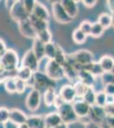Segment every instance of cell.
Masks as SVG:
<instances>
[{
  "mask_svg": "<svg viewBox=\"0 0 114 128\" xmlns=\"http://www.w3.org/2000/svg\"><path fill=\"white\" fill-rule=\"evenodd\" d=\"M34 79V86L32 89L38 90L41 92V90H46L49 88H55L56 81L51 80L44 72L37 71L33 74Z\"/></svg>",
  "mask_w": 114,
  "mask_h": 128,
  "instance_id": "6da1fadb",
  "label": "cell"
},
{
  "mask_svg": "<svg viewBox=\"0 0 114 128\" xmlns=\"http://www.w3.org/2000/svg\"><path fill=\"white\" fill-rule=\"evenodd\" d=\"M72 55L76 62V65L74 66V68L78 72L84 69V68L86 67V66L90 65L93 62H95L94 55L90 50H77L75 53Z\"/></svg>",
  "mask_w": 114,
  "mask_h": 128,
  "instance_id": "7a4b0ae2",
  "label": "cell"
},
{
  "mask_svg": "<svg viewBox=\"0 0 114 128\" xmlns=\"http://www.w3.org/2000/svg\"><path fill=\"white\" fill-rule=\"evenodd\" d=\"M0 62L7 71H16L19 68V56L13 49H7Z\"/></svg>",
  "mask_w": 114,
  "mask_h": 128,
  "instance_id": "3957f363",
  "label": "cell"
},
{
  "mask_svg": "<svg viewBox=\"0 0 114 128\" xmlns=\"http://www.w3.org/2000/svg\"><path fill=\"white\" fill-rule=\"evenodd\" d=\"M44 73L55 81L61 80L65 77L63 66L58 64L55 60H48L44 68Z\"/></svg>",
  "mask_w": 114,
  "mask_h": 128,
  "instance_id": "277c9868",
  "label": "cell"
},
{
  "mask_svg": "<svg viewBox=\"0 0 114 128\" xmlns=\"http://www.w3.org/2000/svg\"><path fill=\"white\" fill-rule=\"evenodd\" d=\"M58 114L61 116L62 123L64 124L69 125V124H72L78 121V117L74 111L73 106L72 104L66 102L63 106H61L58 109Z\"/></svg>",
  "mask_w": 114,
  "mask_h": 128,
  "instance_id": "5b68a950",
  "label": "cell"
},
{
  "mask_svg": "<svg viewBox=\"0 0 114 128\" xmlns=\"http://www.w3.org/2000/svg\"><path fill=\"white\" fill-rule=\"evenodd\" d=\"M51 10H52V15L54 19L56 20L58 23L68 24L73 20L67 13L63 6L61 5V1H56L53 3L52 6H51Z\"/></svg>",
  "mask_w": 114,
  "mask_h": 128,
  "instance_id": "8992f818",
  "label": "cell"
},
{
  "mask_svg": "<svg viewBox=\"0 0 114 128\" xmlns=\"http://www.w3.org/2000/svg\"><path fill=\"white\" fill-rule=\"evenodd\" d=\"M9 15L12 17V19L17 23L29 19V16H30V15L25 10L23 6V2L20 1V0L15 1L13 7L9 10Z\"/></svg>",
  "mask_w": 114,
  "mask_h": 128,
  "instance_id": "52a82bcc",
  "label": "cell"
},
{
  "mask_svg": "<svg viewBox=\"0 0 114 128\" xmlns=\"http://www.w3.org/2000/svg\"><path fill=\"white\" fill-rule=\"evenodd\" d=\"M41 104V92L36 89H32L26 98V107L31 112L37 111Z\"/></svg>",
  "mask_w": 114,
  "mask_h": 128,
  "instance_id": "ba28073f",
  "label": "cell"
},
{
  "mask_svg": "<svg viewBox=\"0 0 114 128\" xmlns=\"http://www.w3.org/2000/svg\"><path fill=\"white\" fill-rule=\"evenodd\" d=\"M21 66L30 68L33 73L38 71L39 68V61L36 57L32 50H28L24 54L21 59Z\"/></svg>",
  "mask_w": 114,
  "mask_h": 128,
  "instance_id": "9c48e42d",
  "label": "cell"
},
{
  "mask_svg": "<svg viewBox=\"0 0 114 128\" xmlns=\"http://www.w3.org/2000/svg\"><path fill=\"white\" fill-rule=\"evenodd\" d=\"M17 24L19 31L22 36H24L25 38H32L33 40L35 38H37V32L34 30L33 26H32L29 19L25 20L23 22H20Z\"/></svg>",
  "mask_w": 114,
  "mask_h": 128,
  "instance_id": "30bf717a",
  "label": "cell"
},
{
  "mask_svg": "<svg viewBox=\"0 0 114 128\" xmlns=\"http://www.w3.org/2000/svg\"><path fill=\"white\" fill-rule=\"evenodd\" d=\"M89 117H90L91 122L101 124V125L104 123L106 119H107V115H106L104 108L96 106V105L91 106Z\"/></svg>",
  "mask_w": 114,
  "mask_h": 128,
  "instance_id": "8fae6325",
  "label": "cell"
},
{
  "mask_svg": "<svg viewBox=\"0 0 114 128\" xmlns=\"http://www.w3.org/2000/svg\"><path fill=\"white\" fill-rule=\"evenodd\" d=\"M59 94L64 99L65 102L67 104H73L75 102V99L77 98L76 92L74 90L73 86L72 84H65L61 88Z\"/></svg>",
  "mask_w": 114,
  "mask_h": 128,
  "instance_id": "7c38bea8",
  "label": "cell"
},
{
  "mask_svg": "<svg viewBox=\"0 0 114 128\" xmlns=\"http://www.w3.org/2000/svg\"><path fill=\"white\" fill-rule=\"evenodd\" d=\"M72 106H73L74 111H75V113L77 114V115H78V119L83 118V117L89 116V114H90L91 106L89 105L87 102H84L83 99L75 101V102L72 104Z\"/></svg>",
  "mask_w": 114,
  "mask_h": 128,
  "instance_id": "4fadbf2b",
  "label": "cell"
},
{
  "mask_svg": "<svg viewBox=\"0 0 114 128\" xmlns=\"http://www.w3.org/2000/svg\"><path fill=\"white\" fill-rule=\"evenodd\" d=\"M28 116L25 114L23 111L20 110L18 108H12L10 109L9 114V121L15 126H20L22 124L26 123Z\"/></svg>",
  "mask_w": 114,
  "mask_h": 128,
  "instance_id": "5bb4252c",
  "label": "cell"
},
{
  "mask_svg": "<svg viewBox=\"0 0 114 128\" xmlns=\"http://www.w3.org/2000/svg\"><path fill=\"white\" fill-rule=\"evenodd\" d=\"M32 15H33L35 17L38 18V19L45 20L47 22H49V19H50V14H49V11L48 10V9L43 4L39 3L38 1H36L34 10Z\"/></svg>",
  "mask_w": 114,
  "mask_h": 128,
  "instance_id": "9a60e30c",
  "label": "cell"
},
{
  "mask_svg": "<svg viewBox=\"0 0 114 128\" xmlns=\"http://www.w3.org/2000/svg\"><path fill=\"white\" fill-rule=\"evenodd\" d=\"M61 4L71 18L74 19L78 16V1H74V0H61Z\"/></svg>",
  "mask_w": 114,
  "mask_h": 128,
  "instance_id": "2e32d148",
  "label": "cell"
},
{
  "mask_svg": "<svg viewBox=\"0 0 114 128\" xmlns=\"http://www.w3.org/2000/svg\"><path fill=\"white\" fill-rule=\"evenodd\" d=\"M78 80L85 84L88 87H93L95 81V77L86 69H82L78 71Z\"/></svg>",
  "mask_w": 114,
  "mask_h": 128,
  "instance_id": "e0dca14e",
  "label": "cell"
},
{
  "mask_svg": "<svg viewBox=\"0 0 114 128\" xmlns=\"http://www.w3.org/2000/svg\"><path fill=\"white\" fill-rule=\"evenodd\" d=\"M44 120L46 126L49 128H55L62 123L61 118L58 112L49 113L48 114L44 115Z\"/></svg>",
  "mask_w": 114,
  "mask_h": 128,
  "instance_id": "ac0fdd59",
  "label": "cell"
},
{
  "mask_svg": "<svg viewBox=\"0 0 114 128\" xmlns=\"http://www.w3.org/2000/svg\"><path fill=\"white\" fill-rule=\"evenodd\" d=\"M32 50L39 62L45 58V44L38 38H35L32 42Z\"/></svg>",
  "mask_w": 114,
  "mask_h": 128,
  "instance_id": "d6986e66",
  "label": "cell"
},
{
  "mask_svg": "<svg viewBox=\"0 0 114 128\" xmlns=\"http://www.w3.org/2000/svg\"><path fill=\"white\" fill-rule=\"evenodd\" d=\"M26 124L28 125L29 128H45L44 116L43 115H31L28 116Z\"/></svg>",
  "mask_w": 114,
  "mask_h": 128,
  "instance_id": "ffe728a7",
  "label": "cell"
},
{
  "mask_svg": "<svg viewBox=\"0 0 114 128\" xmlns=\"http://www.w3.org/2000/svg\"><path fill=\"white\" fill-rule=\"evenodd\" d=\"M29 20H30L31 23H32V26H33L34 30L36 31L37 34H38V32H40L41 31L49 28V22L38 19V18L35 17L33 15H30Z\"/></svg>",
  "mask_w": 114,
  "mask_h": 128,
  "instance_id": "44dd1931",
  "label": "cell"
},
{
  "mask_svg": "<svg viewBox=\"0 0 114 128\" xmlns=\"http://www.w3.org/2000/svg\"><path fill=\"white\" fill-rule=\"evenodd\" d=\"M101 67L106 73H111L114 68V59L111 56H103L99 61Z\"/></svg>",
  "mask_w": 114,
  "mask_h": 128,
  "instance_id": "7402d4cb",
  "label": "cell"
},
{
  "mask_svg": "<svg viewBox=\"0 0 114 128\" xmlns=\"http://www.w3.org/2000/svg\"><path fill=\"white\" fill-rule=\"evenodd\" d=\"M33 72L32 71L30 68L26 67H23L20 66L19 68L17 69V79H20L23 80L25 82H27L28 80H30L33 76Z\"/></svg>",
  "mask_w": 114,
  "mask_h": 128,
  "instance_id": "603a6c76",
  "label": "cell"
},
{
  "mask_svg": "<svg viewBox=\"0 0 114 128\" xmlns=\"http://www.w3.org/2000/svg\"><path fill=\"white\" fill-rule=\"evenodd\" d=\"M63 69H64V74H65V77L69 80L70 81H74V80H78V72L77 71L73 66L66 62L63 65Z\"/></svg>",
  "mask_w": 114,
  "mask_h": 128,
  "instance_id": "cb8c5ba5",
  "label": "cell"
},
{
  "mask_svg": "<svg viewBox=\"0 0 114 128\" xmlns=\"http://www.w3.org/2000/svg\"><path fill=\"white\" fill-rule=\"evenodd\" d=\"M57 96V93L55 92V88H49L46 90L43 93V100H44V104L47 107L54 106L55 98Z\"/></svg>",
  "mask_w": 114,
  "mask_h": 128,
  "instance_id": "d4e9b609",
  "label": "cell"
},
{
  "mask_svg": "<svg viewBox=\"0 0 114 128\" xmlns=\"http://www.w3.org/2000/svg\"><path fill=\"white\" fill-rule=\"evenodd\" d=\"M84 69H86L88 71H90L95 78L99 77V76H102L105 74V72L103 71L102 68L101 67L99 62H93L90 65H88L86 67L84 68Z\"/></svg>",
  "mask_w": 114,
  "mask_h": 128,
  "instance_id": "484cf974",
  "label": "cell"
},
{
  "mask_svg": "<svg viewBox=\"0 0 114 128\" xmlns=\"http://www.w3.org/2000/svg\"><path fill=\"white\" fill-rule=\"evenodd\" d=\"M113 16H112V15H109L107 13L101 14L98 17V22L103 26V28L105 30L113 26Z\"/></svg>",
  "mask_w": 114,
  "mask_h": 128,
  "instance_id": "4316f807",
  "label": "cell"
},
{
  "mask_svg": "<svg viewBox=\"0 0 114 128\" xmlns=\"http://www.w3.org/2000/svg\"><path fill=\"white\" fill-rule=\"evenodd\" d=\"M73 87H74V90H75L77 98H81V99H83L84 96L85 95V93L89 89V87L85 84H84L83 82L79 81V80H77L75 83H74Z\"/></svg>",
  "mask_w": 114,
  "mask_h": 128,
  "instance_id": "83f0119b",
  "label": "cell"
},
{
  "mask_svg": "<svg viewBox=\"0 0 114 128\" xmlns=\"http://www.w3.org/2000/svg\"><path fill=\"white\" fill-rule=\"evenodd\" d=\"M57 51V44L55 43L50 42L45 44V58L48 60H54L56 55Z\"/></svg>",
  "mask_w": 114,
  "mask_h": 128,
  "instance_id": "f1b7e54d",
  "label": "cell"
},
{
  "mask_svg": "<svg viewBox=\"0 0 114 128\" xmlns=\"http://www.w3.org/2000/svg\"><path fill=\"white\" fill-rule=\"evenodd\" d=\"M95 98H96V92L95 90L94 87H89L87 92L83 98V100L90 106H94L95 104Z\"/></svg>",
  "mask_w": 114,
  "mask_h": 128,
  "instance_id": "f546056e",
  "label": "cell"
},
{
  "mask_svg": "<svg viewBox=\"0 0 114 128\" xmlns=\"http://www.w3.org/2000/svg\"><path fill=\"white\" fill-rule=\"evenodd\" d=\"M72 40L74 41V43L78 44H82L84 43H85L87 40V35L81 31L79 28H76L72 32Z\"/></svg>",
  "mask_w": 114,
  "mask_h": 128,
  "instance_id": "4dcf8cb0",
  "label": "cell"
},
{
  "mask_svg": "<svg viewBox=\"0 0 114 128\" xmlns=\"http://www.w3.org/2000/svg\"><path fill=\"white\" fill-rule=\"evenodd\" d=\"M37 38H38L39 40H41L44 44H47L49 43L52 42V34L49 31V29H45L41 31L40 32H38L37 34Z\"/></svg>",
  "mask_w": 114,
  "mask_h": 128,
  "instance_id": "1f68e13d",
  "label": "cell"
},
{
  "mask_svg": "<svg viewBox=\"0 0 114 128\" xmlns=\"http://www.w3.org/2000/svg\"><path fill=\"white\" fill-rule=\"evenodd\" d=\"M104 31L105 29L103 28V26L98 22H95V23L92 24V28H91L90 36H92L95 38H98L104 34Z\"/></svg>",
  "mask_w": 114,
  "mask_h": 128,
  "instance_id": "d6a6232c",
  "label": "cell"
},
{
  "mask_svg": "<svg viewBox=\"0 0 114 128\" xmlns=\"http://www.w3.org/2000/svg\"><path fill=\"white\" fill-rule=\"evenodd\" d=\"M67 55L65 54V51L63 50V49H62L60 45L57 44L56 55H55V57L54 60H55L58 64L63 66L64 64L67 62Z\"/></svg>",
  "mask_w": 114,
  "mask_h": 128,
  "instance_id": "836d02e7",
  "label": "cell"
},
{
  "mask_svg": "<svg viewBox=\"0 0 114 128\" xmlns=\"http://www.w3.org/2000/svg\"><path fill=\"white\" fill-rule=\"evenodd\" d=\"M3 86L6 92L9 94H13L16 92V83L14 78H9L3 82Z\"/></svg>",
  "mask_w": 114,
  "mask_h": 128,
  "instance_id": "e575fe53",
  "label": "cell"
},
{
  "mask_svg": "<svg viewBox=\"0 0 114 128\" xmlns=\"http://www.w3.org/2000/svg\"><path fill=\"white\" fill-rule=\"evenodd\" d=\"M95 105L99 107H102V108H104L106 105H107V94L104 92V90L96 92Z\"/></svg>",
  "mask_w": 114,
  "mask_h": 128,
  "instance_id": "d590c367",
  "label": "cell"
},
{
  "mask_svg": "<svg viewBox=\"0 0 114 128\" xmlns=\"http://www.w3.org/2000/svg\"><path fill=\"white\" fill-rule=\"evenodd\" d=\"M10 110L5 107H0V124H5L9 121Z\"/></svg>",
  "mask_w": 114,
  "mask_h": 128,
  "instance_id": "8d00e7d4",
  "label": "cell"
},
{
  "mask_svg": "<svg viewBox=\"0 0 114 128\" xmlns=\"http://www.w3.org/2000/svg\"><path fill=\"white\" fill-rule=\"evenodd\" d=\"M92 24L90 22L89 20H84L79 25V29L82 31L84 34H85L87 36L90 35V32H91V28H92Z\"/></svg>",
  "mask_w": 114,
  "mask_h": 128,
  "instance_id": "74e56055",
  "label": "cell"
},
{
  "mask_svg": "<svg viewBox=\"0 0 114 128\" xmlns=\"http://www.w3.org/2000/svg\"><path fill=\"white\" fill-rule=\"evenodd\" d=\"M22 2H23V6L25 10H26V11L27 12L29 15H32L34 10L36 1H34V0H24Z\"/></svg>",
  "mask_w": 114,
  "mask_h": 128,
  "instance_id": "f35d334b",
  "label": "cell"
},
{
  "mask_svg": "<svg viewBox=\"0 0 114 128\" xmlns=\"http://www.w3.org/2000/svg\"><path fill=\"white\" fill-rule=\"evenodd\" d=\"M15 83H16V93L18 94H22L26 90V87H27V84L26 82L23 81V80L20 79H15Z\"/></svg>",
  "mask_w": 114,
  "mask_h": 128,
  "instance_id": "ab89813d",
  "label": "cell"
},
{
  "mask_svg": "<svg viewBox=\"0 0 114 128\" xmlns=\"http://www.w3.org/2000/svg\"><path fill=\"white\" fill-rule=\"evenodd\" d=\"M104 92L107 96H114V84L113 83H107L104 84Z\"/></svg>",
  "mask_w": 114,
  "mask_h": 128,
  "instance_id": "60d3db41",
  "label": "cell"
},
{
  "mask_svg": "<svg viewBox=\"0 0 114 128\" xmlns=\"http://www.w3.org/2000/svg\"><path fill=\"white\" fill-rule=\"evenodd\" d=\"M104 110L107 118L114 117V104H107L104 107Z\"/></svg>",
  "mask_w": 114,
  "mask_h": 128,
  "instance_id": "b9f144b4",
  "label": "cell"
},
{
  "mask_svg": "<svg viewBox=\"0 0 114 128\" xmlns=\"http://www.w3.org/2000/svg\"><path fill=\"white\" fill-rule=\"evenodd\" d=\"M65 104H66L65 101H64V99L61 96V95L57 94L56 98H55V102H54V106L55 107V108L59 109L61 106H63Z\"/></svg>",
  "mask_w": 114,
  "mask_h": 128,
  "instance_id": "7bdbcfd3",
  "label": "cell"
},
{
  "mask_svg": "<svg viewBox=\"0 0 114 128\" xmlns=\"http://www.w3.org/2000/svg\"><path fill=\"white\" fill-rule=\"evenodd\" d=\"M82 3L86 8H93L97 4V1L96 0H84L82 1Z\"/></svg>",
  "mask_w": 114,
  "mask_h": 128,
  "instance_id": "ee69618b",
  "label": "cell"
},
{
  "mask_svg": "<svg viewBox=\"0 0 114 128\" xmlns=\"http://www.w3.org/2000/svg\"><path fill=\"white\" fill-rule=\"evenodd\" d=\"M107 125V128H114V117H110V118H107L105 122L101 125Z\"/></svg>",
  "mask_w": 114,
  "mask_h": 128,
  "instance_id": "f6af8a7d",
  "label": "cell"
},
{
  "mask_svg": "<svg viewBox=\"0 0 114 128\" xmlns=\"http://www.w3.org/2000/svg\"><path fill=\"white\" fill-rule=\"evenodd\" d=\"M6 50H7V49H6L5 43L3 42V40H1V38H0V59H1L2 56L4 55Z\"/></svg>",
  "mask_w": 114,
  "mask_h": 128,
  "instance_id": "bcb514c9",
  "label": "cell"
},
{
  "mask_svg": "<svg viewBox=\"0 0 114 128\" xmlns=\"http://www.w3.org/2000/svg\"><path fill=\"white\" fill-rule=\"evenodd\" d=\"M85 128H104V127H103L102 125H101V124L90 122V123L87 124V125L85 126Z\"/></svg>",
  "mask_w": 114,
  "mask_h": 128,
  "instance_id": "7dc6e473",
  "label": "cell"
},
{
  "mask_svg": "<svg viewBox=\"0 0 114 128\" xmlns=\"http://www.w3.org/2000/svg\"><path fill=\"white\" fill-rule=\"evenodd\" d=\"M107 6H108L111 13L114 14V0H110V1H107Z\"/></svg>",
  "mask_w": 114,
  "mask_h": 128,
  "instance_id": "c3c4849f",
  "label": "cell"
},
{
  "mask_svg": "<svg viewBox=\"0 0 114 128\" xmlns=\"http://www.w3.org/2000/svg\"><path fill=\"white\" fill-rule=\"evenodd\" d=\"M14 3H15V1H6L5 2V6H6V8H7L9 11L10 10V9L13 7Z\"/></svg>",
  "mask_w": 114,
  "mask_h": 128,
  "instance_id": "681fc988",
  "label": "cell"
},
{
  "mask_svg": "<svg viewBox=\"0 0 114 128\" xmlns=\"http://www.w3.org/2000/svg\"><path fill=\"white\" fill-rule=\"evenodd\" d=\"M107 104H114V96L107 95Z\"/></svg>",
  "mask_w": 114,
  "mask_h": 128,
  "instance_id": "f907efd6",
  "label": "cell"
},
{
  "mask_svg": "<svg viewBox=\"0 0 114 128\" xmlns=\"http://www.w3.org/2000/svg\"><path fill=\"white\" fill-rule=\"evenodd\" d=\"M7 71V70L5 69V68H4V66H3V64L0 62V77H1L2 75H3V74L5 73V72Z\"/></svg>",
  "mask_w": 114,
  "mask_h": 128,
  "instance_id": "816d5d0a",
  "label": "cell"
},
{
  "mask_svg": "<svg viewBox=\"0 0 114 128\" xmlns=\"http://www.w3.org/2000/svg\"><path fill=\"white\" fill-rule=\"evenodd\" d=\"M55 128H68V125H67V124H64V123H61V125H59L58 126L55 127Z\"/></svg>",
  "mask_w": 114,
  "mask_h": 128,
  "instance_id": "f5cc1de1",
  "label": "cell"
},
{
  "mask_svg": "<svg viewBox=\"0 0 114 128\" xmlns=\"http://www.w3.org/2000/svg\"><path fill=\"white\" fill-rule=\"evenodd\" d=\"M17 128H29L28 126V125L26 123H25V124H22V125H20V126H18Z\"/></svg>",
  "mask_w": 114,
  "mask_h": 128,
  "instance_id": "db71d44e",
  "label": "cell"
},
{
  "mask_svg": "<svg viewBox=\"0 0 114 128\" xmlns=\"http://www.w3.org/2000/svg\"><path fill=\"white\" fill-rule=\"evenodd\" d=\"M111 73H112V74H113V75H114V68H113V71H112V72H111Z\"/></svg>",
  "mask_w": 114,
  "mask_h": 128,
  "instance_id": "11a10c76",
  "label": "cell"
},
{
  "mask_svg": "<svg viewBox=\"0 0 114 128\" xmlns=\"http://www.w3.org/2000/svg\"><path fill=\"white\" fill-rule=\"evenodd\" d=\"M45 128H49V127H47V126H46V127H45Z\"/></svg>",
  "mask_w": 114,
  "mask_h": 128,
  "instance_id": "9f6ffc18",
  "label": "cell"
},
{
  "mask_svg": "<svg viewBox=\"0 0 114 128\" xmlns=\"http://www.w3.org/2000/svg\"><path fill=\"white\" fill-rule=\"evenodd\" d=\"M0 84H1V81H0Z\"/></svg>",
  "mask_w": 114,
  "mask_h": 128,
  "instance_id": "6f0895ef",
  "label": "cell"
}]
</instances>
